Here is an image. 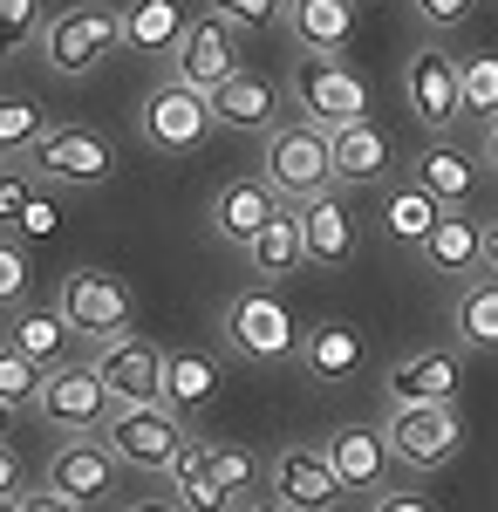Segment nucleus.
<instances>
[{
  "mask_svg": "<svg viewBox=\"0 0 498 512\" xmlns=\"http://www.w3.org/2000/svg\"><path fill=\"white\" fill-rule=\"evenodd\" d=\"M0 492H21V458L0 444Z\"/></svg>",
  "mask_w": 498,
  "mask_h": 512,
  "instance_id": "obj_44",
  "label": "nucleus"
},
{
  "mask_svg": "<svg viewBox=\"0 0 498 512\" xmlns=\"http://www.w3.org/2000/svg\"><path fill=\"white\" fill-rule=\"evenodd\" d=\"M41 417L55 424V431L69 437H103V424H110V390H103V376L89 369V362H55L48 376H41Z\"/></svg>",
  "mask_w": 498,
  "mask_h": 512,
  "instance_id": "obj_8",
  "label": "nucleus"
},
{
  "mask_svg": "<svg viewBox=\"0 0 498 512\" xmlns=\"http://www.w3.org/2000/svg\"><path fill=\"white\" fill-rule=\"evenodd\" d=\"M273 212H280V198H273L260 178H239V185H226V192L212 198V233L226 239V246H239V253H246Z\"/></svg>",
  "mask_w": 498,
  "mask_h": 512,
  "instance_id": "obj_22",
  "label": "nucleus"
},
{
  "mask_svg": "<svg viewBox=\"0 0 498 512\" xmlns=\"http://www.w3.org/2000/svg\"><path fill=\"white\" fill-rule=\"evenodd\" d=\"M41 0H0V41H21V35H41Z\"/></svg>",
  "mask_w": 498,
  "mask_h": 512,
  "instance_id": "obj_39",
  "label": "nucleus"
},
{
  "mask_svg": "<svg viewBox=\"0 0 498 512\" xmlns=\"http://www.w3.org/2000/svg\"><path fill=\"white\" fill-rule=\"evenodd\" d=\"M485 164H492V171H498V117L485 123Z\"/></svg>",
  "mask_w": 498,
  "mask_h": 512,
  "instance_id": "obj_47",
  "label": "nucleus"
},
{
  "mask_svg": "<svg viewBox=\"0 0 498 512\" xmlns=\"http://www.w3.org/2000/svg\"><path fill=\"white\" fill-rule=\"evenodd\" d=\"M260 185L273 198H314L335 185V171H328V130L321 123H273L267 137H260Z\"/></svg>",
  "mask_w": 498,
  "mask_h": 512,
  "instance_id": "obj_2",
  "label": "nucleus"
},
{
  "mask_svg": "<svg viewBox=\"0 0 498 512\" xmlns=\"http://www.w3.org/2000/svg\"><path fill=\"white\" fill-rule=\"evenodd\" d=\"M103 444L116 451V465H130V472H171V458L192 437H185V417L164 410V403H116L110 424H103Z\"/></svg>",
  "mask_w": 498,
  "mask_h": 512,
  "instance_id": "obj_3",
  "label": "nucleus"
},
{
  "mask_svg": "<svg viewBox=\"0 0 498 512\" xmlns=\"http://www.w3.org/2000/svg\"><path fill=\"white\" fill-rule=\"evenodd\" d=\"M362 328H348V321H314V328H307L301 335V362H307V376H314V383H348V376H355V369H362Z\"/></svg>",
  "mask_w": 498,
  "mask_h": 512,
  "instance_id": "obj_24",
  "label": "nucleus"
},
{
  "mask_svg": "<svg viewBox=\"0 0 498 512\" xmlns=\"http://www.w3.org/2000/svg\"><path fill=\"white\" fill-rule=\"evenodd\" d=\"M410 7H417V21H423V28H464L478 0H410Z\"/></svg>",
  "mask_w": 498,
  "mask_h": 512,
  "instance_id": "obj_42",
  "label": "nucleus"
},
{
  "mask_svg": "<svg viewBox=\"0 0 498 512\" xmlns=\"http://www.w3.org/2000/svg\"><path fill=\"white\" fill-rule=\"evenodd\" d=\"M321 458H328V472H335V485L348 492H376L389 478V437L369 431V424H342V431L321 444Z\"/></svg>",
  "mask_w": 498,
  "mask_h": 512,
  "instance_id": "obj_17",
  "label": "nucleus"
},
{
  "mask_svg": "<svg viewBox=\"0 0 498 512\" xmlns=\"http://www.w3.org/2000/svg\"><path fill=\"white\" fill-rule=\"evenodd\" d=\"M0 512H21V492H0Z\"/></svg>",
  "mask_w": 498,
  "mask_h": 512,
  "instance_id": "obj_50",
  "label": "nucleus"
},
{
  "mask_svg": "<svg viewBox=\"0 0 498 512\" xmlns=\"http://www.w3.org/2000/svg\"><path fill=\"white\" fill-rule=\"evenodd\" d=\"M0 424H7V410H0Z\"/></svg>",
  "mask_w": 498,
  "mask_h": 512,
  "instance_id": "obj_51",
  "label": "nucleus"
},
{
  "mask_svg": "<svg viewBox=\"0 0 498 512\" xmlns=\"http://www.w3.org/2000/svg\"><path fill=\"white\" fill-rule=\"evenodd\" d=\"M212 14H219L226 28H273V21L287 14V0H212Z\"/></svg>",
  "mask_w": 498,
  "mask_h": 512,
  "instance_id": "obj_37",
  "label": "nucleus"
},
{
  "mask_svg": "<svg viewBox=\"0 0 498 512\" xmlns=\"http://www.w3.org/2000/svg\"><path fill=\"white\" fill-rule=\"evenodd\" d=\"M7 301H28V253L14 239H0V308Z\"/></svg>",
  "mask_w": 498,
  "mask_h": 512,
  "instance_id": "obj_38",
  "label": "nucleus"
},
{
  "mask_svg": "<svg viewBox=\"0 0 498 512\" xmlns=\"http://www.w3.org/2000/svg\"><path fill=\"white\" fill-rule=\"evenodd\" d=\"M458 89H464V117L492 123L498 117V55H458Z\"/></svg>",
  "mask_w": 498,
  "mask_h": 512,
  "instance_id": "obj_34",
  "label": "nucleus"
},
{
  "mask_svg": "<svg viewBox=\"0 0 498 512\" xmlns=\"http://www.w3.org/2000/svg\"><path fill=\"white\" fill-rule=\"evenodd\" d=\"M239 512H287V506H280V499L267 492V499H253V506H239Z\"/></svg>",
  "mask_w": 498,
  "mask_h": 512,
  "instance_id": "obj_49",
  "label": "nucleus"
},
{
  "mask_svg": "<svg viewBox=\"0 0 498 512\" xmlns=\"http://www.w3.org/2000/svg\"><path fill=\"white\" fill-rule=\"evenodd\" d=\"M294 219H301L307 267H342L348 253H355V212L335 198V185H328V192H314L301 212H294Z\"/></svg>",
  "mask_w": 498,
  "mask_h": 512,
  "instance_id": "obj_19",
  "label": "nucleus"
},
{
  "mask_svg": "<svg viewBox=\"0 0 498 512\" xmlns=\"http://www.w3.org/2000/svg\"><path fill=\"white\" fill-rule=\"evenodd\" d=\"M451 328H458L464 349H498V280H464Z\"/></svg>",
  "mask_w": 498,
  "mask_h": 512,
  "instance_id": "obj_32",
  "label": "nucleus"
},
{
  "mask_svg": "<svg viewBox=\"0 0 498 512\" xmlns=\"http://www.w3.org/2000/svg\"><path fill=\"white\" fill-rule=\"evenodd\" d=\"M48 492H55L62 506H76V512L116 499V451L103 437H69V444L48 458Z\"/></svg>",
  "mask_w": 498,
  "mask_h": 512,
  "instance_id": "obj_10",
  "label": "nucleus"
},
{
  "mask_svg": "<svg viewBox=\"0 0 498 512\" xmlns=\"http://www.w3.org/2000/svg\"><path fill=\"white\" fill-rule=\"evenodd\" d=\"M226 342L246 362H287L301 349V328H294L287 301L273 287H246V294H232V308H226Z\"/></svg>",
  "mask_w": 498,
  "mask_h": 512,
  "instance_id": "obj_7",
  "label": "nucleus"
},
{
  "mask_svg": "<svg viewBox=\"0 0 498 512\" xmlns=\"http://www.w3.org/2000/svg\"><path fill=\"white\" fill-rule=\"evenodd\" d=\"M171 506L178 512H232L226 485L205 465V444H185V451L171 458Z\"/></svg>",
  "mask_w": 498,
  "mask_h": 512,
  "instance_id": "obj_29",
  "label": "nucleus"
},
{
  "mask_svg": "<svg viewBox=\"0 0 498 512\" xmlns=\"http://www.w3.org/2000/svg\"><path fill=\"white\" fill-rule=\"evenodd\" d=\"M437 219H444V205L423 192L417 178H410V185H389V192H383V233L396 239V246L423 253V239L437 233Z\"/></svg>",
  "mask_w": 498,
  "mask_h": 512,
  "instance_id": "obj_27",
  "label": "nucleus"
},
{
  "mask_svg": "<svg viewBox=\"0 0 498 512\" xmlns=\"http://www.w3.org/2000/svg\"><path fill=\"white\" fill-rule=\"evenodd\" d=\"M14 226H21V233H28V239L55 233V226H62V205H55V198H48V192H41V185H35V198L21 205V219H14Z\"/></svg>",
  "mask_w": 498,
  "mask_h": 512,
  "instance_id": "obj_41",
  "label": "nucleus"
},
{
  "mask_svg": "<svg viewBox=\"0 0 498 512\" xmlns=\"http://www.w3.org/2000/svg\"><path fill=\"white\" fill-rule=\"evenodd\" d=\"M7 342L28 355V362L55 369L62 362V342H69V321H62V308H21V321L7 328Z\"/></svg>",
  "mask_w": 498,
  "mask_h": 512,
  "instance_id": "obj_33",
  "label": "nucleus"
},
{
  "mask_svg": "<svg viewBox=\"0 0 498 512\" xmlns=\"http://www.w3.org/2000/svg\"><path fill=\"white\" fill-rule=\"evenodd\" d=\"M123 512H178V506H171V499H130Z\"/></svg>",
  "mask_w": 498,
  "mask_h": 512,
  "instance_id": "obj_46",
  "label": "nucleus"
},
{
  "mask_svg": "<svg viewBox=\"0 0 498 512\" xmlns=\"http://www.w3.org/2000/svg\"><path fill=\"white\" fill-rule=\"evenodd\" d=\"M328 171H335V185H383L389 178V137L369 117L328 130Z\"/></svg>",
  "mask_w": 498,
  "mask_h": 512,
  "instance_id": "obj_20",
  "label": "nucleus"
},
{
  "mask_svg": "<svg viewBox=\"0 0 498 512\" xmlns=\"http://www.w3.org/2000/svg\"><path fill=\"white\" fill-rule=\"evenodd\" d=\"M232 69H239V28H226L219 14L185 21V35H178V48H171V76L212 96V89H219Z\"/></svg>",
  "mask_w": 498,
  "mask_h": 512,
  "instance_id": "obj_13",
  "label": "nucleus"
},
{
  "mask_svg": "<svg viewBox=\"0 0 498 512\" xmlns=\"http://www.w3.org/2000/svg\"><path fill=\"white\" fill-rule=\"evenodd\" d=\"M110 403H164V349L137 342V335H116V342H96V362Z\"/></svg>",
  "mask_w": 498,
  "mask_h": 512,
  "instance_id": "obj_12",
  "label": "nucleus"
},
{
  "mask_svg": "<svg viewBox=\"0 0 498 512\" xmlns=\"http://www.w3.org/2000/svg\"><path fill=\"white\" fill-rule=\"evenodd\" d=\"M389 458L410 465V472H437L451 465L464 444V424H458V403H389Z\"/></svg>",
  "mask_w": 498,
  "mask_h": 512,
  "instance_id": "obj_5",
  "label": "nucleus"
},
{
  "mask_svg": "<svg viewBox=\"0 0 498 512\" xmlns=\"http://www.w3.org/2000/svg\"><path fill=\"white\" fill-rule=\"evenodd\" d=\"M423 260H430V274H444V280H471L485 267V226L471 212H444L437 233L423 239Z\"/></svg>",
  "mask_w": 498,
  "mask_h": 512,
  "instance_id": "obj_23",
  "label": "nucleus"
},
{
  "mask_svg": "<svg viewBox=\"0 0 498 512\" xmlns=\"http://www.w3.org/2000/svg\"><path fill=\"white\" fill-rule=\"evenodd\" d=\"M116 48H123V14L103 7V0H76V7H62V14L41 21V62L69 82L96 76Z\"/></svg>",
  "mask_w": 498,
  "mask_h": 512,
  "instance_id": "obj_1",
  "label": "nucleus"
},
{
  "mask_svg": "<svg viewBox=\"0 0 498 512\" xmlns=\"http://www.w3.org/2000/svg\"><path fill=\"white\" fill-rule=\"evenodd\" d=\"M205 465H212V478L226 485V499H232V512L239 506H253V499H267V465L246 451V444H205Z\"/></svg>",
  "mask_w": 498,
  "mask_h": 512,
  "instance_id": "obj_31",
  "label": "nucleus"
},
{
  "mask_svg": "<svg viewBox=\"0 0 498 512\" xmlns=\"http://www.w3.org/2000/svg\"><path fill=\"white\" fill-rule=\"evenodd\" d=\"M369 512H437V506H430L423 492H376V499H369Z\"/></svg>",
  "mask_w": 498,
  "mask_h": 512,
  "instance_id": "obj_43",
  "label": "nucleus"
},
{
  "mask_svg": "<svg viewBox=\"0 0 498 512\" xmlns=\"http://www.w3.org/2000/svg\"><path fill=\"white\" fill-rule=\"evenodd\" d=\"M41 130H48V117H41L28 96H0V151L7 158H21V151H35Z\"/></svg>",
  "mask_w": 498,
  "mask_h": 512,
  "instance_id": "obj_36",
  "label": "nucleus"
},
{
  "mask_svg": "<svg viewBox=\"0 0 498 512\" xmlns=\"http://www.w3.org/2000/svg\"><path fill=\"white\" fill-rule=\"evenodd\" d=\"M212 123L219 130H246V137H267L280 123V89L253 69H232L219 89H212Z\"/></svg>",
  "mask_w": 498,
  "mask_h": 512,
  "instance_id": "obj_18",
  "label": "nucleus"
},
{
  "mask_svg": "<svg viewBox=\"0 0 498 512\" xmlns=\"http://www.w3.org/2000/svg\"><path fill=\"white\" fill-rule=\"evenodd\" d=\"M35 158V178H55V185H76V192H89V185H103L116 171L110 144L96 137V130H82V123H62V130H41V144L28 151Z\"/></svg>",
  "mask_w": 498,
  "mask_h": 512,
  "instance_id": "obj_11",
  "label": "nucleus"
},
{
  "mask_svg": "<svg viewBox=\"0 0 498 512\" xmlns=\"http://www.w3.org/2000/svg\"><path fill=\"white\" fill-rule=\"evenodd\" d=\"M28 198H35V164L28 171H0V226H14Z\"/></svg>",
  "mask_w": 498,
  "mask_h": 512,
  "instance_id": "obj_40",
  "label": "nucleus"
},
{
  "mask_svg": "<svg viewBox=\"0 0 498 512\" xmlns=\"http://www.w3.org/2000/svg\"><path fill=\"white\" fill-rule=\"evenodd\" d=\"M212 396H219V362H212L205 349H171L164 355V410L198 417Z\"/></svg>",
  "mask_w": 498,
  "mask_h": 512,
  "instance_id": "obj_26",
  "label": "nucleus"
},
{
  "mask_svg": "<svg viewBox=\"0 0 498 512\" xmlns=\"http://www.w3.org/2000/svg\"><path fill=\"white\" fill-rule=\"evenodd\" d=\"M137 130H144V144L164 151V158H192L198 144L219 130L212 123V96L192 89V82H157L151 96H144V110H137Z\"/></svg>",
  "mask_w": 498,
  "mask_h": 512,
  "instance_id": "obj_4",
  "label": "nucleus"
},
{
  "mask_svg": "<svg viewBox=\"0 0 498 512\" xmlns=\"http://www.w3.org/2000/svg\"><path fill=\"white\" fill-rule=\"evenodd\" d=\"M246 260H253V274H301L307 267V246H301V219H294V212H287V205H280V212H273L267 226H260V239H253V246H246Z\"/></svg>",
  "mask_w": 498,
  "mask_h": 512,
  "instance_id": "obj_30",
  "label": "nucleus"
},
{
  "mask_svg": "<svg viewBox=\"0 0 498 512\" xmlns=\"http://www.w3.org/2000/svg\"><path fill=\"white\" fill-rule=\"evenodd\" d=\"M55 308L69 321V335H82V342H116V335H130V315H137L130 287L116 274H96V267L62 280V301Z\"/></svg>",
  "mask_w": 498,
  "mask_h": 512,
  "instance_id": "obj_9",
  "label": "nucleus"
},
{
  "mask_svg": "<svg viewBox=\"0 0 498 512\" xmlns=\"http://www.w3.org/2000/svg\"><path fill=\"white\" fill-rule=\"evenodd\" d=\"M21 512H76V506H62L55 492H28V499H21Z\"/></svg>",
  "mask_w": 498,
  "mask_h": 512,
  "instance_id": "obj_45",
  "label": "nucleus"
},
{
  "mask_svg": "<svg viewBox=\"0 0 498 512\" xmlns=\"http://www.w3.org/2000/svg\"><path fill=\"white\" fill-rule=\"evenodd\" d=\"M287 89L307 110V123H321V130H342V123L369 117V82L355 76V69H342L335 55H294Z\"/></svg>",
  "mask_w": 498,
  "mask_h": 512,
  "instance_id": "obj_6",
  "label": "nucleus"
},
{
  "mask_svg": "<svg viewBox=\"0 0 498 512\" xmlns=\"http://www.w3.org/2000/svg\"><path fill=\"white\" fill-rule=\"evenodd\" d=\"M41 376H48V369L28 362V355L7 342V349H0V410H7V417H14V410H35L41 403Z\"/></svg>",
  "mask_w": 498,
  "mask_h": 512,
  "instance_id": "obj_35",
  "label": "nucleus"
},
{
  "mask_svg": "<svg viewBox=\"0 0 498 512\" xmlns=\"http://www.w3.org/2000/svg\"><path fill=\"white\" fill-rule=\"evenodd\" d=\"M485 267L498 274V226H485Z\"/></svg>",
  "mask_w": 498,
  "mask_h": 512,
  "instance_id": "obj_48",
  "label": "nucleus"
},
{
  "mask_svg": "<svg viewBox=\"0 0 498 512\" xmlns=\"http://www.w3.org/2000/svg\"><path fill=\"white\" fill-rule=\"evenodd\" d=\"M383 390H389V403H458L464 355L458 349H417V355H403V362H389Z\"/></svg>",
  "mask_w": 498,
  "mask_h": 512,
  "instance_id": "obj_16",
  "label": "nucleus"
},
{
  "mask_svg": "<svg viewBox=\"0 0 498 512\" xmlns=\"http://www.w3.org/2000/svg\"><path fill=\"white\" fill-rule=\"evenodd\" d=\"M267 492L287 512H335V499H342V485H335V472H328V458L307 451V444H287V451L267 465Z\"/></svg>",
  "mask_w": 498,
  "mask_h": 512,
  "instance_id": "obj_15",
  "label": "nucleus"
},
{
  "mask_svg": "<svg viewBox=\"0 0 498 512\" xmlns=\"http://www.w3.org/2000/svg\"><path fill=\"white\" fill-rule=\"evenodd\" d=\"M287 35L301 55H342L355 35V0H287Z\"/></svg>",
  "mask_w": 498,
  "mask_h": 512,
  "instance_id": "obj_21",
  "label": "nucleus"
},
{
  "mask_svg": "<svg viewBox=\"0 0 498 512\" xmlns=\"http://www.w3.org/2000/svg\"><path fill=\"white\" fill-rule=\"evenodd\" d=\"M185 35V7L178 0H130L123 7V48L130 55H171Z\"/></svg>",
  "mask_w": 498,
  "mask_h": 512,
  "instance_id": "obj_28",
  "label": "nucleus"
},
{
  "mask_svg": "<svg viewBox=\"0 0 498 512\" xmlns=\"http://www.w3.org/2000/svg\"><path fill=\"white\" fill-rule=\"evenodd\" d=\"M417 185L444 212H471L478 205V164H471V151H458V144H430L417 158Z\"/></svg>",
  "mask_w": 498,
  "mask_h": 512,
  "instance_id": "obj_25",
  "label": "nucleus"
},
{
  "mask_svg": "<svg viewBox=\"0 0 498 512\" xmlns=\"http://www.w3.org/2000/svg\"><path fill=\"white\" fill-rule=\"evenodd\" d=\"M403 96H410V110H417L423 130H451V123L464 117L458 55H444V48H417L410 69H403Z\"/></svg>",
  "mask_w": 498,
  "mask_h": 512,
  "instance_id": "obj_14",
  "label": "nucleus"
}]
</instances>
